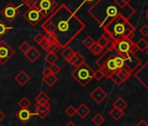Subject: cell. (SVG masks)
Masks as SVG:
<instances>
[{
    "instance_id": "cell-15",
    "label": "cell",
    "mask_w": 148,
    "mask_h": 126,
    "mask_svg": "<svg viewBox=\"0 0 148 126\" xmlns=\"http://www.w3.org/2000/svg\"><path fill=\"white\" fill-rule=\"evenodd\" d=\"M67 62L71 66L78 68L80 65H82L84 62H86V59L79 52H75L73 53V55L67 60Z\"/></svg>"
},
{
    "instance_id": "cell-11",
    "label": "cell",
    "mask_w": 148,
    "mask_h": 126,
    "mask_svg": "<svg viewBox=\"0 0 148 126\" xmlns=\"http://www.w3.org/2000/svg\"><path fill=\"white\" fill-rule=\"evenodd\" d=\"M123 58L125 60V65H126L132 72L137 70L138 68L141 65V60L136 54H132L129 53L126 55H125Z\"/></svg>"
},
{
    "instance_id": "cell-49",
    "label": "cell",
    "mask_w": 148,
    "mask_h": 126,
    "mask_svg": "<svg viewBox=\"0 0 148 126\" xmlns=\"http://www.w3.org/2000/svg\"><path fill=\"white\" fill-rule=\"evenodd\" d=\"M21 1H22V3H23V4H25L26 6H28V7H32V6L36 3L37 0H21Z\"/></svg>"
},
{
    "instance_id": "cell-55",
    "label": "cell",
    "mask_w": 148,
    "mask_h": 126,
    "mask_svg": "<svg viewBox=\"0 0 148 126\" xmlns=\"http://www.w3.org/2000/svg\"><path fill=\"white\" fill-rule=\"evenodd\" d=\"M84 1H85L86 3H87V4H92V2L95 1V0H84Z\"/></svg>"
},
{
    "instance_id": "cell-12",
    "label": "cell",
    "mask_w": 148,
    "mask_h": 126,
    "mask_svg": "<svg viewBox=\"0 0 148 126\" xmlns=\"http://www.w3.org/2000/svg\"><path fill=\"white\" fill-rule=\"evenodd\" d=\"M51 112V104L47 103H35V112L34 115L38 116L42 119H44L49 113Z\"/></svg>"
},
{
    "instance_id": "cell-32",
    "label": "cell",
    "mask_w": 148,
    "mask_h": 126,
    "mask_svg": "<svg viewBox=\"0 0 148 126\" xmlns=\"http://www.w3.org/2000/svg\"><path fill=\"white\" fill-rule=\"evenodd\" d=\"M10 29L11 27H9L4 21L0 20V39H2Z\"/></svg>"
},
{
    "instance_id": "cell-26",
    "label": "cell",
    "mask_w": 148,
    "mask_h": 126,
    "mask_svg": "<svg viewBox=\"0 0 148 126\" xmlns=\"http://www.w3.org/2000/svg\"><path fill=\"white\" fill-rule=\"evenodd\" d=\"M89 50H90V52H91L93 55H95V56H99L100 54H102V53H104L105 48L102 47V46H100L96 42Z\"/></svg>"
},
{
    "instance_id": "cell-52",
    "label": "cell",
    "mask_w": 148,
    "mask_h": 126,
    "mask_svg": "<svg viewBox=\"0 0 148 126\" xmlns=\"http://www.w3.org/2000/svg\"><path fill=\"white\" fill-rule=\"evenodd\" d=\"M103 36L107 39V40H111V39H112V36L108 33H106V32H104V33H103Z\"/></svg>"
},
{
    "instance_id": "cell-56",
    "label": "cell",
    "mask_w": 148,
    "mask_h": 126,
    "mask_svg": "<svg viewBox=\"0 0 148 126\" xmlns=\"http://www.w3.org/2000/svg\"><path fill=\"white\" fill-rule=\"evenodd\" d=\"M145 17H146V19H148V8H147L146 11H145Z\"/></svg>"
},
{
    "instance_id": "cell-48",
    "label": "cell",
    "mask_w": 148,
    "mask_h": 126,
    "mask_svg": "<svg viewBox=\"0 0 148 126\" xmlns=\"http://www.w3.org/2000/svg\"><path fill=\"white\" fill-rule=\"evenodd\" d=\"M138 52V48L136 43L135 42H132V45H131V46H130V53H132V54H136Z\"/></svg>"
},
{
    "instance_id": "cell-1",
    "label": "cell",
    "mask_w": 148,
    "mask_h": 126,
    "mask_svg": "<svg viewBox=\"0 0 148 126\" xmlns=\"http://www.w3.org/2000/svg\"><path fill=\"white\" fill-rule=\"evenodd\" d=\"M41 27L46 33L53 35L59 46L64 48L86 28V24L66 5L62 4L47 17Z\"/></svg>"
},
{
    "instance_id": "cell-29",
    "label": "cell",
    "mask_w": 148,
    "mask_h": 126,
    "mask_svg": "<svg viewBox=\"0 0 148 126\" xmlns=\"http://www.w3.org/2000/svg\"><path fill=\"white\" fill-rule=\"evenodd\" d=\"M58 60V56L56 53H48L45 56V61L48 63V64L51 66L54 63H56Z\"/></svg>"
},
{
    "instance_id": "cell-31",
    "label": "cell",
    "mask_w": 148,
    "mask_h": 126,
    "mask_svg": "<svg viewBox=\"0 0 148 126\" xmlns=\"http://www.w3.org/2000/svg\"><path fill=\"white\" fill-rule=\"evenodd\" d=\"M92 122L96 126H100V125L105 122V118H104V116H103L101 114L98 113V114H96V115L92 118Z\"/></svg>"
},
{
    "instance_id": "cell-10",
    "label": "cell",
    "mask_w": 148,
    "mask_h": 126,
    "mask_svg": "<svg viewBox=\"0 0 148 126\" xmlns=\"http://www.w3.org/2000/svg\"><path fill=\"white\" fill-rule=\"evenodd\" d=\"M133 41L130 39H123L115 42V52L124 57L130 53V46Z\"/></svg>"
},
{
    "instance_id": "cell-21",
    "label": "cell",
    "mask_w": 148,
    "mask_h": 126,
    "mask_svg": "<svg viewBox=\"0 0 148 126\" xmlns=\"http://www.w3.org/2000/svg\"><path fill=\"white\" fill-rule=\"evenodd\" d=\"M127 106H128L127 102H126L122 97L118 98V99H117L116 101H114L113 103H112V107H113V108H117V109H121V110H125V109L127 108Z\"/></svg>"
},
{
    "instance_id": "cell-27",
    "label": "cell",
    "mask_w": 148,
    "mask_h": 126,
    "mask_svg": "<svg viewBox=\"0 0 148 126\" xmlns=\"http://www.w3.org/2000/svg\"><path fill=\"white\" fill-rule=\"evenodd\" d=\"M138 48V51L140 52H145L147 50V46H148V42L144 39V38H141L139 39L137 42H135Z\"/></svg>"
},
{
    "instance_id": "cell-34",
    "label": "cell",
    "mask_w": 148,
    "mask_h": 126,
    "mask_svg": "<svg viewBox=\"0 0 148 126\" xmlns=\"http://www.w3.org/2000/svg\"><path fill=\"white\" fill-rule=\"evenodd\" d=\"M117 75L120 77V79L123 81V82H126V81L129 79V77L131 76L130 74H128V73H126V72H125V71H123V70H121V69H119V70H118Z\"/></svg>"
},
{
    "instance_id": "cell-3",
    "label": "cell",
    "mask_w": 148,
    "mask_h": 126,
    "mask_svg": "<svg viewBox=\"0 0 148 126\" xmlns=\"http://www.w3.org/2000/svg\"><path fill=\"white\" fill-rule=\"evenodd\" d=\"M103 30L104 32L108 33L115 42L123 39H130L132 40L135 33L134 26L130 22V20L125 19L121 15L113 19Z\"/></svg>"
},
{
    "instance_id": "cell-51",
    "label": "cell",
    "mask_w": 148,
    "mask_h": 126,
    "mask_svg": "<svg viewBox=\"0 0 148 126\" xmlns=\"http://www.w3.org/2000/svg\"><path fill=\"white\" fill-rule=\"evenodd\" d=\"M137 126H148V123L146 121H145L144 119H141L138 123Z\"/></svg>"
},
{
    "instance_id": "cell-20",
    "label": "cell",
    "mask_w": 148,
    "mask_h": 126,
    "mask_svg": "<svg viewBox=\"0 0 148 126\" xmlns=\"http://www.w3.org/2000/svg\"><path fill=\"white\" fill-rule=\"evenodd\" d=\"M90 113H91V109L85 103H81L78 107V109H76V114H78L83 119H85Z\"/></svg>"
},
{
    "instance_id": "cell-58",
    "label": "cell",
    "mask_w": 148,
    "mask_h": 126,
    "mask_svg": "<svg viewBox=\"0 0 148 126\" xmlns=\"http://www.w3.org/2000/svg\"><path fill=\"white\" fill-rule=\"evenodd\" d=\"M0 1H1V0H0Z\"/></svg>"
},
{
    "instance_id": "cell-33",
    "label": "cell",
    "mask_w": 148,
    "mask_h": 126,
    "mask_svg": "<svg viewBox=\"0 0 148 126\" xmlns=\"http://www.w3.org/2000/svg\"><path fill=\"white\" fill-rule=\"evenodd\" d=\"M83 45L87 48V49H90L95 43H96V41L91 37V36H87L84 40H83Z\"/></svg>"
},
{
    "instance_id": "cell-50",
    "label": "cell",
    "mask_w": 148,
    "mask_h": 126,
    "mask_svg": "<svg viewBox=\"0 0 148 126\" xmlns=\"http://www.w3.org/2000/svg\"><path fill=\"white\" fill-rule=\"evenodd\" d=\"M42 74H43V76H44V77H46V76L50 75L51 74V70H50V68H49V67L45 68V69L43 70Z\"/></svg>"
},
{
    "instance_id": "cell-54",
    "label": "cell",
    "mask_w": 148,
    "mask_h": 126,
    "mask_svg": "<svg viewBox=\"0 0 148 126\" xmlns=\"http://www.w3.org/2000/svg\"><path fill=\"white\" fill-rule=\"evenodd\" d=\"M64 126H77V125H76L75 123H74L72 121H69V122H68Z\"/></svg>"
},
{
    "instance_id": "cell-5",
    "label": "cell",
    "mask_w": 148,
    "mask_h": 126,
    "mask_svg": "<svg viewBox=\"0 0 148 126\" xmlns=\"http://www.w3.org/2000/svg\"><path fill=\"white\" fill-rule=\"evenodd\" d=\"M32 6L36 7L45 18L50 16L58 6L56 0H37Z\"/></svg>"
},
{
    "instance_id": "cell-30",
    "label": "cell",
    "mask_w": 148,
    "mask_h": 126,
    "mask_svg": "<svg viewBox=\"0 0 148 126\" xmlns=\"http://www.w3.org/2000/svg\"><path fill=\"white\" fill-rule=\"evenodd\" d=\"M114 61H115V64H116V66H117V68H118V69H122L123 68V66L125 65V60H124V58L121 56V55H119V54H118V53H116L115 55H114Z\"/></svg>"
},
{
    "instance_id": "cell-35",
    "label": "cell",
    "mask_w": 148,
    "mask_h": 126,
    "mask_svg": "<svg viewBox=\"0 0 148 126\" xmlns=\"http://www.w3.org/2000/svg\"><path fill=\"white\" fill-rule=\"evenodd\" d=\"M60 48H61V47L59 46V45H58V43H53V44H51V45H50V46H49L48 49H47V52H48V53H56V54H57V53L59 51Z\"/></svg>"
},
{
    "instance_id": "cell-8",
    "label": "cell",
    "mask_w": 148,
    "mask_h": 126,
    "mask_svg": "<svg viewBox=\"0 0 148 126\" xmlns=\"http://www.w3.org/2000/svg\"><path fill=\"white\" fill-rule=\"evenodd\" d=\"M15 54L14 49L8 45L5 40L0 41V64L5 65V63Z\"/></svg>"
},
{
    "instance_id": "cell-6",
    "label": "cell",
    "mask_w": 148,
    "mask_h": 126,
    "mask_svg": "<svg viewBox=\"0 0 148 126\" xmlns=\"http://www.w3.org/2000/svg\"><path fill=\"white\" fill-rule=\"evenodd\" d=\"M24 19L32 26H36L43 19V14L34 6L29 7L28 10L23 14Z\"/></svg>"
},
{
    "instance_id": "cell-23",
    "label": "cell",
    "mask_w": 148,
    "mask_h": 126,
    "mask_svg": "<svg viewBox=\"0 0 148 126\" xmlns=\"http://www.w3.org/2000/svg\"><path fill=\"white\" fill-rule=\"evenodd\" d=\"M74 53H75V51H74L71 46H65V47L63 48V50L61 52V56L67 61L73 55Z\"/></svg>"
},
{
    "instance_id": "cell-17",
    "label": "cell",
    "mask_w": 148,
    "mask_h": 126,
    "mask_svg": "<svg viewBox=\"0 0 148 126\" xmlns=\"http://www.w3.org/2000/svg\"><path fill=\"white\" fill-rule=\"evenodd\" d=\"M26 59L31 61V62H35L40 56H41V53L34 46H31V48L25 53Z\"/></svg>"
},
{
    "instance_id": "cell-40",
    "label": "cell",
    "mask_w": 148,
    "mask_h": 126,
    "mask_svg": "<svg viewBox=\"0 0 148 126\" xmlns=\"http://www.w3.org/2000/svg\"><path fill=\"white\" fill-rule=\"evenodd\" d=\"M31 45L27 42V41H24L20 46H19V50L22 52V53H25L30 48H31Z\"/></svg>"
},
{
    "instance_id": "cell-41",
    "label": "cell",
    "mask_w": 148,
    "mask_h": 126,
    "mask_svg": "<svg viewBox=\"0 0 148 126\" xmlns=\"http://www.w3.org/2000/svg\"><path fill=\"white\" fill-rule=\"evenodd\" d=\"M105 50H107V51H114L115 50V41L113 39H111V40H108L106 47H105Z\"/></svg>"
},
{
    "instance_id": "cell-36",
    "label": "cell",
    "mask_w": 148,
    "mask_h": 126,
    "mask_svg": "<svg viewBox=\"0 0 148 126\" xmlns=\"http://www.w3.org/2000/svg\"><path fill=\"white\" fill-rule=\"evenodd\" d=\"M65 113L67 116H69L70 117H72L74 115L76 114V108L73 105H69L66 109H65Z\"/></svg>"
},
{
    "instance_id": "cell-18",
    "label": "cell",
    "mask_w": 148,
    "mask_h": 126,
    "mask_svg": "<svg viewBox=\"0 0 148 126\" xmlns=\"http://www.w3.org/2000/svg\"><path fill=\"white\" fill-rule=\"evenodd\" d=\"M116 54V53H115ZM114 54V55H115ZM114 55L113 56H112L111 58H109L108 60H107V61L105 63V65L102 67V68H105L106 70H108L112 75H113V74H116L117 72H118V68H117V66H116V64H115V61H114Z\"/></svg>"
},
{
    "instance_id": "cell-14",
    "label": "cell",
    "mask_w": 148,
    "mask_h": 126,
    "mask_svg": "<svg viewBox=\"0 0 148 126\" xmlns=\"http://www.w3.org/2000/svg\"><path fill=\"white\" fill-rule=\"evenodd\" d=\"M15 116L23 124H25L32 118L34 113L32 112L29 109H20L18 111L16 112Z\"/></svg>"
},
{
    "instance_id": "cell-44",
    "label": "cell",
    "mask_w": 148,
    "mask_h": 126,
    "mask_svg": "<svg viewBox=\"0 0 148 126\" xmlns=\"http://www.w3.org/2000/svg\"><path fill=\"white\" fill-rule=\"evenodd\" d=\"M96 42H97L100 46H102V47H104V48H105V47H106V44H107V42H108V40H107V39L103 36V35H102V36H101V37L97 40V41H96Z\"/></svg>"
},
{
    "instance_id": "cell-45",
    "label": "cell",
    "mask_w": 148,
    "mask_h": 126,
    "mask_svg": "<svg viewBox=\"0 0 148 126\" xmlns=\"http://www.w3.org/2000/svg\"><path fill=\"white\" fill-rule=\"evenodd\" d=\"M44 50H45V51H47V49H48V47L50 46V45H51V43L45 38L39 44H38Z\"/></svg>"
},
{
    "instance_id": "cell-42",
    "label": "cell",
    "mask_w": 148,
    "mask_h": 126,
    "mask_svg": "<svg viewBox=\"0 0 148 126\" xmlns=\"http://www.w3.org/2000/svg\"><path fill=\"white\" fill-rule=\"evenodd\" d=\"M104 77H105V76H104V74H103V72L101 71L100 69H98V70H96V71H94L93 78H95L97 81H100V80H102Z\"/></svg>"
},
{
    "instance_id": "cell-53",
    "label": "cell",
    "mask_w": 148,
    "mask_h": 126,
    "mask_svg": "<svg viewBox=\"0 0 148 126\" xmlns=\"http://www.w3.org/2000/svg\"><path fill=\"white\" fill-rule=\"evenodd\" d=\"M5 118V113L0 109V123H1L4 119Z\"/></svg>"
},
{
    "instance_id": "cell-28",
    "label": "cell",
    "mask_w": 148,
    "mask_h": 126,
    "mask_svg": "<svg viewBox=\"0 0 148 126\" xmlns=\"http://www.w3.org/2000/svg\"><path fill=\"white\" fill-rule=\"evenodd\" d=\"M18 105L21 109H29V107L32 105V102H31V101H30L27 97L24 96V97H22V98L18 101Z\"/></svg>"
},
{
    "instance_id": "cell-7",
    "label": "cell",
    "mask_w": 148,
    "mask_h": 126,
    "mask_svg": "<svg viewBox=\"0 0 148 126\" xmlns=\"http://www.w3.org/2000/svg\"><path fill=\"white\" fill-rule=\"evenodd\" d=\"M0 13L8 22H12L15 19L18 17V15L20 14V11L18 6H15L12 3H8L0 11Z\"/></svg>"
},
{
    "instance_id": "cell-47",
    "label": "cell",
    "mask_w": 148,
    "mask_h": 126,
    "mask_svg": "<svg viewBox=\"0 0 148 126\" xmlns=\"http://www.w3.org/2000/svg\"><path fill=\"white\" fill-rule=\"evenodd\" d=\"M45 38L51 44L57 43V40H56V39L54 38V36L51 35V34H50V33H45Z\"/></svg>"
},
{
    "instance_id": "cell-9",
    "label": "cell",
    "mask_w": 148,
    "mask_h": 126,
    "mask_svg": "<svg viewBox=\"0 0 148 126\" xmlns=\"http://www.w3.org/2000/svg\"><path fill=\"white\" fill-rule=\"evenodd\" d=\"M134 77L148 91V60L134 73Z\"/></svg>"
},
{
    "instance_id": "cell-4",
    "label": "cell",
    "mask_w": 148,
    "mask_h": 126,
    "mask_svg": "<svg viewBox=\"0 0 148 126\" xmlns=\"http://www.w3.org/2000/svg\"><path fill=\"white\" fill-rule=\"evenodd\" d=\"M93 69H92L86 62H84L71 72V77L75 79L82 87H86L93 79Z\"/></svg>"
},
{
    "instance_id": "cell-19",
    "label": "cell",
    "mask_w": 148,
    "mask_h": 126,
    "mask_svg": "<svg viewBox=\"0 0 148 126\" xmlns=\"http://www.w3.org/2000/svg\"><path fill=\"white\" fill-rule=\"evenodd\" d=\"M30 76L25 72V71H20L15 77L14 80L20 85V86H25L29 81H30Z\"/></svg>"
},
{
    "instance_id": "cell-57",
    "label": "cell",
    "mask_w": 148,
    "mask_h": 126,
    "mask_svg": "<svg viewBox=\"0 0 148 126\" xmlns=\"http://www.w3.org/2000/svg\"><path fill=\"white\" fill-rule=\"evenodd\" d=\"M146 53H147V54H148V46H147V50H146Z\"/></svg>"
},
{
    "instance_id": "cell-46",
    "label": "cell",
    "mask_w": 148,
    "mask_h": 126,
    "mask_svg": "<svg viewBox=\"0 0 148 126\" xmlns=\"http://www.w3.org/2000/svg\"><path fill=\"white\" fill-rule=\"evenodd\" d=\"M34 40H35V42H37L38 44H39L44 39H45V34H43V33H38L35 36H34Z\"/></svg>"
},
{
    "instance_id": "cell-22",
    "label": "cell",
    "mask_w": 148,
    "mask_h": 126,
    "mask_svg": "<svg viewBox=\"0 0 148 126\" xmlns=\"http://www.w3.org/2000/svg\"><path fill=\"white\" fill-rule=\"evenodd\" d=\"M109 115L115 120V121H119L123 116H124V110L119 109L117 108H113L110 110Z\"/></svg>"
},
{
    "instance_id": "cell-38",
    "label": "cell",
    "mask_w": 148,
    "mask_h": 126,
    "mask_svg": "<svg viewBox=\"0 0 148 126\" xmlns=\"http://www.w3.org/2000/svg\"><path fill=\"white\" fill-rule=\"evenodd\" d=\"M49 68H50L51 73L52 75H57V74H58V73L60 72V70H61L60 67L57 64V63H54V64L51 65Z\"/></svg>"
},
{
    "instance_id": "cell-24",
    "label": "cell",
    "mask_w": 148,
    "mask_h": 126,
    "mask_svg": "<svg viewBox=\"0 0 148 126\" xmlns=\"http://www.w3.org/2000/svg\"><path fill=\"white\" fill-rule=\"evenodd\" d=\"M58 77H57V75H52V74H51L50 75H48V76H46V77H44L43 78V81H44V82L48 86V87H52L57 82H58Z\"/></svg>"
},
{
    "instance_id": "cell-2",
    "label": "cell",
    "mask_w": 148,
    "mask_h": 126,
    "mask_svg": "<svg viewBox=\"0 0 148 126\" xmlns=\"http://www.w3.org/2000/svg\"><path fill=\"white\" fill-rule=\"evenodd\" d=\"M88 13L104 29L113 19L122 14V9L116 5L114 0H97L89 8Z\"/></svg>"
},
{
    "instance_id": "cell-13",
    "label": "cell",
    "mask_w": 148,
    "mask_h": 126,
    "mask_svg": "<svg viewBox=\"0 0 148 126\" xmlns=\"http://www.w3.org/2000/svg\"><path fill=\"white\" fill-rule=\"evenodd\" d=\"M90 96L96 103L100 104L107 97V93L101 87L99 86L90 93Z\"/></svg>"
},
{
    "instance_id": "cell-25",
    "label": "cell",
    "mask_w": 148,
    "mask_h": 126,
    "mask_svg": "<svg viewBox=\"0 0 148 126\" xmlns=\"http://www.w3.org/2000/svg\"><path fill=\"white\" fill-rule=\"evenodd\" d=\"M35 102L37 103H47L50 102V97L44 92L41 91L36 97H35Z\"/></svg>"
},
{
    "instance_id": "cell-37",
    "label": "cell",
    "mask_w": 148,
    "mask_h": 126,
    "mask_svg": "<svg viewBox=\"0 0 148 126\" xmlns=\"http://www.w3.org/2000/svg\"><path fill=\"white\" fill-rule=\"evenodd\" d=\"M116 5L120 8V9H123L125 8L127 5H130V1L131 0H114Z\"/></svg>"
},
{
    "instance_id": "cell-39",
    "label": "cell",
    "mask_w": 148,
    "mask_h": 126,
    "mask_svg": "<svg viewBox=\"0 0 148 126\" xmlns=\"http://www.w3.org/2000/svg\"><path fill=\"white\" fill-rule=\"evenodd\" d=\"M110 80H112L116 85H118V86H120L121 84H123V81L120 79V77L117 75V73L116 74H113L112 76H111V79Z\"/></svg>"
},
{
    "instance_id": "cell-16",
    "label": "cell",
    "mask_w": 148,
    "mask_h": 126,
    "mask_svg": "<svg viewBox=\"0 0 148 126\" xmlns=\"http://www.w3.org/2000/svg\"><path fill=\"white\" fill-rule=\"evenodd\" d=\"M115 53H117L115 51H107V50H105L104 51V53H102V54H100L99 55V59L96 60V65L97 66H99V69L100 68H102L104 65H105V63L107 61V60L109 59V58H111L112 56H113Z\"/></svg>"
},
{
    "instance_id": "cell-43",
    "label": "cell",
    "mask_w": 148,
    "mask_h": 126,
    "mask_svg": "<svg viewBox=\"0 0 148 126\" xmlns=\"http://www.w3.org/2000/svg\"><path fill=\"white\" fill-rule=\"evenodd\" d=\"M139 33L144 37H147L148 36V26L147 25H143L139 28Z\"/></svg>"
}]
</instances>
